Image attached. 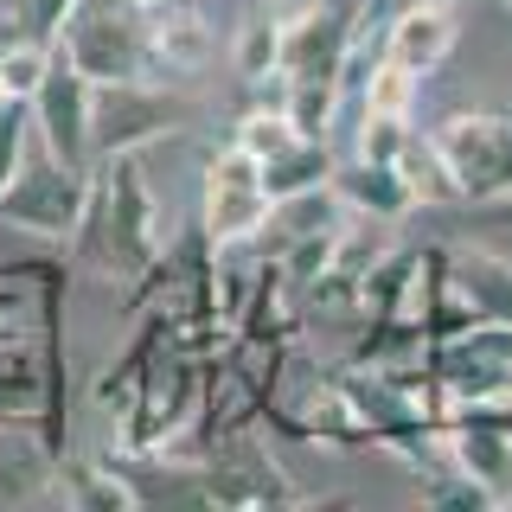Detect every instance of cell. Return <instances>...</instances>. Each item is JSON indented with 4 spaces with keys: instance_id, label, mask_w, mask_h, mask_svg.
<instances>
[{
    "instance_id": "6da1fadb",
    "label": "cell",
    "mask_w": 512,
    "mask_h": 512,
    "mask_svg": "<svg viewBox=\"0 0 512 512\" xmlns=\"http://www.w3.org/2000/svg\"><path fill=\"white\" fill-rule=\"evenodd\" d=\"M154 256H160V199H154L148 173H141L135 154L103 160L90 186V212L71 237V263L96 269V276L141 282Z\"/></svg>"
},
{
    "instance_id": "7a4b0ae2",
    "label": "cell",
    "mask_w": 512,
    "mask_h": 512,
    "mask_svg": "<svg viewBox=\"0 0 512 512\" xmlns=\"http://www.w3.org/2000/svg\"><path fill=\"white\" fill-rule=\"evenodd\" d=\"M90 186H96V167H71V160H58L52 148L26 154L20 173H13V186L0 192V224L52 237V244H71L84 212H90Z\"/></svg>"
},
{
    "instance_id": "3957f363",
    "label": "cell",
    "mask_w": 512,
    "mask_h": 512,
    "mask_svg": "<svg viewBox=\"0 0 512 512\" xmlns=\"http://www.w3.org/2000/svg\"><path fill=\"white\" fill-rule=\"evenodd\" d=\"M186 122H192V103L167 84H148V77H135V84H96L90 154H96V167H103V160L141 154V148H154V141L180 135Z\"/></svg>"
},
{
    "instance_id": "277c9868",
    "label": "cell",
    "mask_w": 512,
    "mask_h": 512,
    "mask_svg": "<svg viewBox=\"0 0 512 512\" xmlns=\"http://www.w3.org/2000/svg\"><path fill=\"white\" fill-rule=\"evenodd\" d=\"M58 52L90 77V84H135L148 77V58H154V39H148V13L141 7H90L64 26Z\"/></svg>"
},
{
    "instance_id": "5b68a950",
    "label": "cell",
    "mask_w": 512,
    "mask_h": 512,
    "mask_svg": "<svg viewBox=\"0 0 512 512\" xmlns=\"http://www.w3.org/2000/svg\"><path fill=\"white\" fill-rule=\"evenodd\" d=\"M205 461H212V468H199L186 487L199 493V500H212V506H308V487H295V480L269 461L263 423L224 436Z\"/></svg>"
},
{
    "instance_id": "8992f818",
    "label": "cell",
    "mask_w": 512,
    "mask_h": 512,
    "mask_svg": "<svg viewBox=\"0 0 512 512\" xmlns=\"http://www.w3.org/2000/svg\"><path fill=\"white\" fill-rule=\"evenodd\" d=\"M269 218H276V205H269L263 192V160L250 148H237V141H224V148L205 160V237H212L218 250L244 244V237L269 231Z\"/></svg>"
},
{
    "instance_id": "52a82bcc",
    "label": "cell",
    "mask_w": 512,
    "mask_h": 512,
    "mask_svg": "<svg viewBox=\"0 0 512 512\" xmlns=\"http://www.w3.org/2000/svg\"><path fill=\"white\" fill-rule=\"evenodd\" d=\"M436 148L448 154L468 205H493L512 199V122L493 109H455L436 128Z\"/></svg>"
},
{
    "instance_id": "ba28073f",
    "label": "cell",
    "mask_w": 512,
    "mask_h": 512,
    "mask_svg": "<svg viewBox=\"0 0 512 512\" xmlns=\"http://www.w3.org/2000/svg\"><path fill=\"white\" fill-rule=\"evenodd\" d=\"M90 109H96V84L58 52L45 90L32 96V128H39V141L58 160H71V167H96V154H90Z\"/></svg>"
},
{
    "instance_id": "9c48e42d",
    "label": "cell",
    "mask_w": 512,
    "mask_h": 512,
    "mask_svg": "<svg viewBox=\"0 0 512 512\" xmlns=\"http://www.w3.org/2000/svg\"><path fill=\"white\" fill-rule=\"evenodd\" d=\"M455 39H461V26H455L448 0H404L384 20V58H397L416 77H436L448 64V52H455Z\"/></svg>"
},
{
    "instance_id": "30bf717a",
    "label": "cell",
    "mask_w": 512,
    "mask_h": 512,
    "mask_svg": "<svg viewBox=\"0 0 512 512\" xmlns=\"http://www.w3.org/2000/svg\"><path fill=\"white\" fill-rule=\"evenodd\" d=\"M333 192L346 199V212H365V218H404V212H416L410 180H404L397 160L352 154V160H340V173H333Z\"/></svg>"
},
{
    "instance_id": "8fae6325",
    "label": "cell",
    "mask_w": 512,
    "mask_h": 512,
    "mask_svg": "<svg viewBox=\"0 0 512 512\" xmlns=\"http://www.w3.org/2000/svg\"><path fill=\"white\" fill-rule=\"evenodd\" d=\"M45 500L71 506V512H128L141 500V487L103 461H52V480H45Z\"/></svg>"
},
{
    "instance_id": "7c38bea8",
    "label": "cell",
    "mask_w": 512,
    "mask_h": 512,
    "mask_svg": "<svg viewBox=\"0 0 512 512\" xmlns=\"http://www.w3.org/2000/svg\"><path fill=\"white\" fill-rule=\"evenodd\" d=\"M148 39H154V58L186 77V71H205L212 20H205L199 0H160V7H148Z\"/></svg>"
},
{
    "instance_id": "4fadbf2b",
    "label": "cell",
    "mask_w": 512,
    "mask_h": 512,
    "mask_svg": "<svg viewBox=\"0 0 512 512\" xmlns=\"http://www.w3.org/2000/svg\"><path fill=\"white\" fill-rule=\"evenodd\" d=\"M448 269H455V282H461V295L474 301V314L480 320H493V327H512V263L500 250H487V244H448Z\"/></svg>"
},
{
    "instance_id": "5bb4252c",
    "label": "cell",
    "mask_w": 512,
    "mask_h": 512,
    "mask_svg": "<svg viewBox=\"0 0 512 512\" xmlns=\"http://www.w3.org/2000/svg\"><path fill=\"white\" fill-rule=\"evenodd\" d=\"M333 173H340V154H333L327 141L301 135L288 154L263 160V192H269V205H288V199H301V192L333 186Z\"/></svg>"
},
{
    "instance_id": "9a60e30c",
    "label": "cell",
    "mask_w": 512,
    "mask_h": 512,
    "mask_svg": "<svg viewBox=\"0 0 512 512\" xmlns=\"http://www.w3.org/2000/svg\"><path fill=\"white\" fill-rule=\"evenodd\" d=\"M397 167H404V180H410V199H416V212H461V180H455V167H448V154L436 148V135H410L404 141V154H397Z\"/></svg>"
},
{
    "instance_id": "2e32d148",
    "label": "cell",
    "mask_w": 512,
    "mask_h": 512,
    "mask_svg": "<svg viewBox=\"0 0 512 512\" xmlns=\"http://www.w3.org/2000/svg\"><path fill=\"white\" fill-rule=\"evenodd\" d=\"M231 141L250 148L256 160H276V154H288L301 141V128H295V116H288V103H244L231 116Z\"/></svg>"
},
{
    "instance_id": "e0dca14e",
    "label": "cell",
    "mask_w": 512,
    "mask_h": 512,
    "mask_svg": "<svg viewBox=\"0 0 512 512\" xmlns=\"http://www.w3.org/2000/svg\"><path fill=\"white\" fill-rule=\"evenodd\" d=\"M231 64L244 84H263V77H282V20L276 13H244L231 39Z\"/></svg>"
},
{
    "instance_id": "ac0fdd59",
    "label": "cell",
    "mask_w": 512,
    "mask_h": 512,
    "mask_svg": "<svg viewBox=\"0 0 512 512\" xmlns=\"http://www.w3.org/2000/svg\"><path fill=\"white\" fill-rule=\"evenodd\" d=\"M410 500H416V506H500L506 493H493L487 480L448 468V461H423V474H416Z\"/></svg>"
},
{
    "instance_id": "d6986e66",
    "label": "cell",
    "mask_w": 512,
    "mask_h": 512,
    "mask_svg": "<svg viewBox=\"0 0 512 512\" xmlns=\"http://www.w3.org/2000/svg\"><path fill=\"white\" fill-rule=\"evenodd\" d=\"M416 84L423 77L416 71H404L397 58H372V71H365V84H359V103H365V116H416Z\"/></svg>"
},
{
    "instance_id": "ffe728a7",
    "label": "cell",
    "mask_w": 512,
    "mask_h": 512,
    "mask_svg": "<svg viewBox=\"0 0 512 512\" xmlns=\"http://www.w3.org/2000/svg\"><path fill=\"white\" fill-rule=\"evenodd\" d=\"M58 64V45H39V39H20L0 52V96H13V103H32V96L45 90V77H52Z\"/></svg>"
},
{
    "instance_id": "44dd1931",
    "label": "cell",
    "mask_w": 512,
    "mask_h": 512,
    "mask_svg": "<svg viewBox=\"0 0 512 512\" xmlns=\"http://www.w3.org/2000/svg\"><path fill=\"white\" fill-rule=\"evenodd\" d=\"M340 84H288V116H295V128L301 135H314V141H327V128H333V116H340Z\"/></svg>"
},
{
    "instance_id": "7402d4cb",
    "label": "cell",
    "mask_w": 512,
    "mask_h": 512,
    "mask_svg": "<svg viewBox=\"0 0 512 512\" xmlns=\"http://www.w3.org/2000/svg\"><path fill=\"white\" fill-rule=\"evenodd\" d=\"M26 128H32V103H0V192L13 186V173H20L26 160Z\"/></svg>"
},
{
    "instance_id": "603a6c76",
    "label": "cell",
    "mask_w": 512,
    "mask_h": 512,
    "mask_svg": "<svg viewBox=\"0 0 512 512\" xmlns=\"http://www.w3.org/2000/svg\"><path fill=\"white\" fill-rule=\"evenodd\" d=\"M416 128L404 116H359V154L365 160H397Z\"/></svg>"
},
{
    "instance_id": "cb8c5ba5",
    "label": "cell",
    "mask_w": 512,
    "mask_h": 512,
    "mask_svg": "<svg viewBox=\"0 0 512 512\" xmlns=\"http://www.w3.org/2000/svg\"><path fill=\"white\" fill-rule=\"evenodd\" d=\"M20 13H26V32H32L39 45H58L64 26L84 13V0H20Z\"/></svg>"
},
{
    "instance_id": "d4e9b609",
    "label": "cell",
    "mask_w": 512,
    "mask_h": 512,
    "mask_svg": "<svg viewBox=\"0 0 512 512\" xmlns=\"http://www.w3.org/2000/svg\"><path fill=\"white\" fill-rule=\"evenodd\" d=\"M480 218H487L493 231H506V237H512V199H493V205H480Z\"/></svg>"
},
{
    "instance_id": "484cf974",
    "label": "cell",
    "mask_w": 512,
    "mask_h": 512,
    "mask_svg": "<svg viewBox=\"0 0 512 512\" xmlns=\"http://www.w3.org/2000/svg\"><path fill=\"white\" fill-rule=\"evenodd\" d=\"M276 7H282V13H301V7H314V0H276Z\"/></svg>"
},
{
    "instance_id": "4316f807",
    "label": "cell",
    "mask_w": 512,
    "mask_h": 512,
    "mask_svg": "<svg viewBox=\"0 0 512 512\" xmlns=\"http://www.w3.org/2000/svg\"><path fill=\"white\" fill-rule=\"evenodd\" d=\"M506 7H512V0H506Z\"/></svg>"
}]
</instances>
